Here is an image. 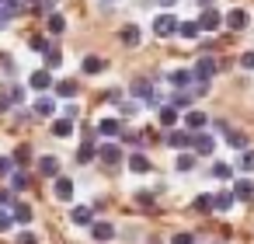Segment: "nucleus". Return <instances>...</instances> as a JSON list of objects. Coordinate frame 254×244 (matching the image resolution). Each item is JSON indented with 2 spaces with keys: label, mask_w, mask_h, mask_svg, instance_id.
<instances>
[{
  "label": "nucleus",
  "mask_w": 254,
  "mask_h": 244,
  "mask_svg": "<svg viewBox=\"0 0 254 244\" xmlns=\"http://www.w3.org/2000/svg\"><path fill=\"white\" fill-rule=\"evenodd\" d=\"M195 164H198V157H195L191 150H181V154H178V161H174V167H178V171H191Z\"/></svg>",
  "instance_id": "29"
},
{
  "label": "nucleus",
  "mask_w": 254,
  "mask_h": 244,
  "mask_svg": "<svg viewBox=\"0 0 254 244\" xmlns=\"http://www.w3.org/2000/svg\"><path fill=\"white\" fill-rule=\"evenodd\" d=\"M108 4H115V0H108Z\"/></svg>",
  "instance_id": "53"
},
{
  "label": "nucleus",
  "mask_w": 254,
  "mask_h": 244,
  "mask_svg": "<svg viewBox=\"0 0 254 244\" xmlns=\"http://www.w3.org/2000/svg\"><path fill=\"white\" fill-rule=\"evenodd\" d=\"M230 174H233V167H230V164H212V178H219V181H230Z\"/></svg>",
  "instance_id": "36"
},
{
  "label": "nucleus",
  "mask_w": 254,
  "mask_h": 244,
  "mask_svg": "<svg viewBox=\"0 0 254 244\" xmlns=\"http://www.w3.org/2000/svg\"><path fill=\"white\" fill-rule=\"evenodd\" d=\"M233 202H237V199H233V192H216V195H212V209H219V213H226Z\"/></svg>",
  "instance_id": "30"
},
{
  "label": "nucleus",
  "mask_w": 254,
  "mask_h": 244,
  "mask_svg": "<svg viewBox=\"0 0 254 244\" xmlns=\"http://www.w3.org/2000/svg\"><path fill=\"white\" fill-rule=\"evenodd\" d=\"M14 171V157H0V178H7Z\"/></svg>",
  "instance_id": "40"
},
{
  "label": "nucleus",
  "mask_w": 254,
  "mask_h": 244,
  "mask_svg": "<svg viewBox=\"0 0 254 244\" xmlns=\"http://www.w3.org/2000/svg\"><path fill=\"white\" fill-rule=\"evenodd\" d=\"M42 56H46V70H56V67H63V53H60V46H53V42H49V49H46Z\"/></svg>",
  "instance_id": "22"
},
{
  "label": "nucleus",
  "mask_w": 254,
  "mask_h": 244,
  "mask_svg": "<svg viewBox=\"0 0 254 244\" xmlns=\"http://www.w3.org/2000/svg\"><path fill=\"white\" fill-rule=\"evenodd\" d=\"M91 237L105 244V241H112V237H115V227H112L108 220H91Z\"/></svg>",
  "instance_id": "10"
},
{
  "label": "nucleus",
  "mask_w": 254,
  "mask_h": 244,
  "mask_svg": "<svg viewBox=\"0 0 254 244\" xmlns=\"http://www.w3.org/2000/svg\"><path fill=\"white\" fill-rule=\"evenodd\" d=\"M205 126H209V115H205L202 108H188V112H185V129H188V133L205 129Z\"/></svg>",
  "instance_id": "8"
},
{
  "label": "nucleus",
  "mask_w": 254,
  "mask_h": 244,
  "mask_svg": "<svg viewBox=\"0 0 254 244\" xmlns=\"http://www.w3.org/2000/svg\"><path fill=\"white\" fill-rule=\"evenodd\" d=\"M178 35L181 39H198L202 32H198V21H178Z\"/></svg>",
  "instance_id": "31"
},
{
  "label": "nucleus",
  "mask_w": 254,
  "mask_h": 244,
  "mask_svg": "<svg viewBox=\"0 0 254 244\" xmlns=\"http://www.w3.org/2000/svg\"><path fill=\"white\" fill-rule=\"evenodd\" d=\"M129 171H132V174H146V171H150V157H146V154H132V157H129Z\"/></svg>",
  "instance_id": "24"
},
{
  "label": "nucleus",
  "mask_w": 254,
  "mask_h": 244,
  "mask_svg": "<svg viewBox=\"0 0 254 244\" xmlns=\"http://www.w3.org/2000/svg\"><path fill=\"white\" fill-rule=\"evenodd\" d=\"M39 174H42V178H56V174H60V157H53V154L39 157Z\"/></svg>",
  "instance_id": "16"
},
{
  "label": "nucleus",
  "mask_w": 254,
  "mask_h": 244,
  "mask_svg": "<svg viewBox=\"0 0 254 244\" xmlns=\"http://www.w3.org/2000/svg\"><path fill=\"white\" fill-rule=\"evenodd\" d=\"M53 91H56L60 98H77V91H80V87H77L73 81H60V84H53Z\"/></svg>",
  "instance_id": "33"
},
{
  "label": "nucleus",
  "mask_w": 254,
  "mask_h": 244,
  "mask_svg": "<svg viewBox=\"0 0 254 244\" xmlns=\"http://www.w3.org/2000/svg\"><path fill=\"white\" fill-rule=\"evenodd\" d=\"M70 220H73L77 227H91V220H94V209H91V206H73V209H70Z\"/></svg>",
  "instance_id": "18"
},
{
  "label": "nucleus",
  "mask_w": 254,
  "mask_h": 244,
  "mask_svg": "<svg viewBox=\"0 0 254 244\" xmlns=\"http://www.w3.org/2000/svg\"><path fill=\"white\" fill-rule=\"evenodd\" d=\"M136 202H139V206H153V195H150V192H136Z\"/></svg>",
  "instance_id": "47"
},
{
  "label": "nucleus",
  "mask_w": 254,
  "mask_h": 244,
  "mask_svg": "<svg viewBox=\"0 0 254 244\" xmlns=\"http://www.w3.org/2000/svg\"><path fill=\"white\" fill-rule=\"evenodd\" d=\"M247 21H251V18H247V11H240V7H233V11L223 18V25H230L233 32H244V28H247Z\"/></svg>",
  "instance_id": "14"
},
{
  "label": "nucleus",
  "mask_w": 254,
  "mask_h": 244,
  "mask_svg": "<svg viewBox=\"0 0 254 244\" xmlns=\"http://www.w3.org/2000/svg\"><path fill=\"white\" fill-rule=\"evenodd\" d=\"M167 81H171V87H174V91H188V87L195 84L191 70H171V77H167Z\"/></svg>",
  "instance_id": "11"
},
{
  "label": "nucleus",
  "mask_w": 254,
  "mask_h": 244,
  "mask_svg": "<svg viewBox=\"0 0 254 244\" xmlns=\"http://www.w3.org/2000/svg\"><path fill=\"white\" fill-rule=\"evenodd\" d=\"M11 18H14L11 11H4V7H0V28H7V21H11Z\"/></svg>",
  "instance_id": "48"
},
{
  "label": "nucleus",
  "mask_w": 254,
  "mask_h": 244,
  "mask_svg": "<svg viewBox=\"0 0 254 244\" xmlns=\"http://www.w3.org/2000/svg\"><path fill=\"white\" fill-rule=\"evenodd\" d=\"M14 227V216H11V209L7 206H0V234H4V230H11Z\"/></svg>",
  "instance_id": "35"
},
{
  "label": "nucleus",
  "mask_w": 254,
  "mask_h": 244,
  "mask_svg": "<svg viewBox=\"0 0 254 244\" xmlns=\"http://www.w3.org/2000/svg\"><path fill=\"white\" fill-rule=\"evenodd\" d=\"M11 202H14V192H11V188H0V206L11 209Z\"/></svg>",
  "instance_id": "45"
},
{
  "label": "nucleus",
  "mask_w": 254,
  "mask_h": 244,
  "mask_svg": "<svg viewBox=\"0 0 254 244\" xmlns=\"http://www.w3.org/2000/svg\"><path fill=\"white\" fill-rule=\"evenodd\" d=\"M53 192H56L60 202H70V199H73V181L63 178V174H56V178H53Z\"/></svg>",
  "instance_id": "9"
},
{
  "label": "nucleus",
  "mask_w": 254,
  "mask_h": 244,
  "mask_svg": "<svg viewBox=\"0 0 254 244\" xmlns=\"http://www.w3.org/2000/svg\"><path fill=\"white\" fill-rule=\"evenodd\" d=\"M63 119H77V105H66L63 108Z\"/></svg>",
  "instance_id": "49"
},
{
  "label": "nucleus",
  "mask_w": 254,
  "mask_h": 244,
  "mask_svg": "<svg viewBox=\"0 0 254 244\" xmlns=\"http://www.w3.org/2000/svg\"><path fill=\"white\" fill-rule=\"evenodd\" d=\"M7 178H11V188H14V192H21V188H25V185H28V178H25V174H21V171H18V167H14V171H11V174H7Z\"/></svg>",
  "instance_id": "37"
},
{
  "label": "nucleus",
  "mask_w": 254,
  "mask_h": 244,
  "mask_svg": "<svg viewBox=\"0 0 254 244\" xmlns=\"http://www.w3.org/2000/svg\"><path fill=\"white\" fill-rule=\"evenodd\" d=\"M153 35H160V39L178 35V18H174V14H157V18H153Z\"/></svg>",
  "instance_id": "3"
},
{
  "label": "nucleus",
  "mask_w": 254,
  "mask_h": 244,
  "mask_svg": "<svg viewBox=\"0 0 254 244\" xmlns=\"http://www.w3.org/2000/svg\"><path fill=\"white\" fill-rule=\"evenodd\" d=\"M188 147H191V154H195V157H209V154L216 150V140H212V136H209L205 129H195V133H191V143H188Z\"/></svg>",
  "instance_id": "1"
},
{
  "label": "nucleus",
  "mask_w": 254,
  "mask_h": 244,
  "mask_svg": "<svg viewBox=\"0 0 254 244\" xmlns=\"http://www.w3.org/2000/svg\"><path fill=\"white\" fill-rule=\"evenodd\" d=\"M226 143H230L233 150H247V133H240V129H226Z\"/></svg>",
  "instance_id": "28"
},
{
  "label": "nucleus",
  "mask_w": 254,
  "mask_h": 244,
  "mask_svg": "<svg viewBox=\"0 0 254 244\" xmlns=\"http://www.w3.org/2000/svg\"><path fill=\"white\" fill-rule=\"evenodd\" d=\"M195 4H198V7H212V0H195Z\"/></svg>",
  "instance_id": "50"
},
{
  "label": "nucleus",
  "mask_w": 254,
  "mask_h": 244,
  "mask_svg": "<svg viewBox=\"0 0 254 244\" xmlns=\"http://www.w3.org/2000/svg\"><path fill=\"white\" fill-rule=\"evenodd\" d=\"M132 98H136V101H150V105H153V101H157L153 81H143V77H139V81H132Z\"/></svg>",
  "instance_id": "5"
},
{
  "label": "nucleus",
  "mask_w": 254,
  "mask_h": 244,
  "mask_svg": "<svg viewBox=\"0 0 254 244\" xmlns=\"http://www.w3.org/2000/svg\"><path fill=\"white\" fill-rule=\"evenodd\" d=\"M53 136H60V140L73 136V119H56L53 122Z\"/></svg>",
  "instance_id": "27"
},
{
  "label": "nucleus",
  "mask_w": 254,
  "mask_h": 244,
  "mask_svg": "<svg viewBox=\"0 0 254 244\" xmlns=\"http://www.w3.org/2000/svg\"><path fill=\"white\" fill-rule=\"evenodd\" d=\"M171 244H195V234L181 230V234H174V241H171Z\"/></svg>",
  "instance_id": "41"
},
{
  "label": "nucleus",
  "mask_w": 254,
  "mask_h": 244,
  "mask_svg": "<svg viewBox=\"0 0 254 244\" xmlns=\"http://www.w3.org/2000/svg\"><path fill=\"white\" fill-rule=\"evenodd\" d=\"M11 216H14V223L28 227V223H32V206H28V202H18V199H14V202H11Z\"/></svg>",
  "instance_id": "17"
},
{
  "label": "nucleus",
  "mask_w": 254,
  "mask_h": 244,
  "mask_svg": "<svg viewBox=\"0 0 254 244\" xmlns=\"http://www.w3.org/2000/svg\"><path fill=\"white\" fill-rule=\"evenodd\" d=\"M240 67H244V70H254V49H251V53H244V56H240Z\"/></svg>",
  "instance_id": "46"
},
{
  "label": "nucleus",
  "mask_w": 254,
  "mask_h": 244,
  "mask_svg": "<svg viewBox=\"0 0 254 244\" xmlns=\"http://www.w3.org/2000/svg\"><path fill=\"white\" fill-rule=\"evenodd\" d=\"M178 4V0H160V7H174Z\"/></svg>",
  "instance_id": "51"
},
{
  "label": "nucleus",
  "mask_w": 254,
  "mask_h": 244,
  "mask_svg": "<svg viewBox=\"0 0 254 244\" xmlns=\"http://www.w3.org/2000/svg\"><path fill=\"white\" fill-rule=\"evenodd\" d=\"M171 150H188V143H191V133L188 129H178V126H171V133H167V140H164Z\"/></svg>",
  "instance_id": "6"
},
{
  "label": "nucleus",
  "mask_w": 254,
  "mask_h": 244,
  "mask_svg": "<svg viewBox=\"0 0 254 244\" xmlns=\"http://www.w3.org/2000/svg\"><path fill=\"white\" fill-rule=\"evenodd\" d=\"M119 108H122V115H126V119H129V115H136V112H139V105H136V101H122V105H119Z\"/></svg>",
  "instance_id": "43"
},
{
  "label": "nucleus",
  "mask_w": 254,
  "mask_h": 244,
  "mask_svg": "<svg viewBox=\"0 0 254 244\" xmlns=\"http://www.w3.org/2000/svg\"><path fill=\"white\" fill-rule=\"evenodd\" d=\"M240 171H254V150L247 147V150H240V164H237Z\"/></svg>",
  "instance_id": "34"
},
{
  "label": "nucleus",
  "mask_w": 254,
  "mask_h": 244,
  "mask_svg": "<svg viewBox=\"0 0 254 244\" xmlns=\"http://www.w3.org/2000/svg\"><path fill=\"white\" fill-rule=\"evenodd\" d=\"M80 70H84V74H101V70H105V60H101V56H84Z\"/></svg>",
  "instance_id": "32"
},
{
  "label": "nucleus",
  "mask_w": 254,
  "mask_h": 244,
  "mask_svg": "<svg viewBox=\"0 0 254 244\" xmlns=\"http://www.w3.org/2000/svg\"><path fill=\"white\" fill-rule=\"evenodd\" d=\"M98 133H101V136H119V133H122V122L108 115V119H101V122H98Z\"/></svg>",
  "instance_id": "23"
},
{
  "label": "nucleus",
  "mask_w": 254,
  "mask_h": 244,
  "mask_svg": "<svg viewBox=\"0 0 254 244\" xmlns=\"http://www.w3.org/2000/svg\"><path fill=\"white\" fill-rule=\"evenodd\" d=\"M46 32H49V35H63V32H66V18H63V14H56V11H49Z\"/></svg>",
  "instance_id": "19"
},
{
  "label": "nucleus",
  "mask_w": 254,
  "mask_h": 244,
  "mask_svg": "<svg viewBox=\"0 0 254 244\" xmlns=\"http://www.w3.org/2000/svg\"><path fill=\"white\" fill-rule=\"evenodd\" d=\"M18 244H39V237H35L32 230H21V234H18Z\"/></svg>",
  "instance_id": "44"
},
{
  "label": "nucleus",
  "mask_w": 254,
  "mask_h": 244,
  "mask_svg": "<svg viewBox=\"0 0 254 244\" xmlns=\"http://www.w3.org/2000/svg\"><path fill=\"white\" fill-rule=\"evenodd\" d=\"M191 77L202 81V84H212V77H216V60H212V56H198V63L191 67Z\"/></svg>",
  "instance_id": "2"
},
{
  "label": "nucleus",
  "mask_w": 254,
  "mask_h": 244,
  "mask_svg": "<svg viewBox=\"0 0 254 244\" xmlns=\"http://www.w3.org/2000/svg\"><path fill=\"white\" fill-rule=\"evenodd\" d=\"M53 112H56V101L53 98H35V115L39 119H49Z\"/></svg>",
  "instance_id": "26"
},
{
  "label": "nucleus",
  "mask_w": 254,
  "mask_h": 244,
  "mask_svg": "<svg viewBox=\"0 0 254 244\" xmlns=\"http://www.w3.org/2000/svg\"><path fill=\"white\" fill-rule=\"evenodd\" d=\"M139 39H143V32H139V25H126L122 28V46H139Z\"/></svg>",
  "instance_id": "21"
},
{
  "label": "nucleus",
  "mask_w": 254,
  "mask_h": 244,
  "mask_svg": "<svg viewBox=\"0 0 254 244\" xmlns=\"http://www.w3.org/2000/svg\"><path fill=\"white\" fill-rule=\"evenodd\" d=\"M94 157H98V143H94V133H87V140H84L80 150H77V161L87 164V161H94Z\"/></svg>",
  "instance_id": "15"
},
{
  "label": "nucleus",
  "mask_w": 254,
  "mask_h": 244,
  "mask_svg": "<svg viewBox=\"0 0 254 244\" xmlns=\"http://www.w3.org/2000/svg\"><path fill=\"white\" fill-rule=\"evenodd\" d=\"M11 105H21L25 101V87H11V98H7Z\"/></svg>",
  "instance_id": "42"
},
{
  "label": "nucleus",
  "mask_w": 254,
  "mask_h": 244,
  "mask_svg": "<svg viewBox=\"0 0 254 244\" xmlns=\"http://www.w3.org/2000/svg\"><path fill=\"white\" fill-rule=\"evenodd\" d=\"M28 87H32V91H49V87H53V74H49L46 67L35 70V74L28 77Z\"/></svg>",
  "instance_id": "12"
},
{
  "label": "nucleus",
  "mask_w": 254,
  "mask_h": 244,
  "mask_svg": "<svg viewBox=\"0 0 254 244\" xmlns=\"http://www.w3.org/2000/svg\"><path fill=\"white\" fill-rule=\"evenodd\" d=\"M233 199L251 202V199H254V181H251V178H237V181H233Z\"/></svg>",
  "instance_id": "13"
},
{
  "label": "nucleus",
  "mask_w": 254,
  "mask_h": 244,
  "mask_svg": "<svg viewBox=\"0 0 254 244\" xmlns=\"http://www.w3.org/2000/svg\"><path fill=\"white\" fill-rule=\"evenodd\" d=\"M28 46H32L35 53H46V49H49V39H46V35H32V42H28Z\"/></svg>",
  "instance_id": "39"
},
{
  "label": "nucleus",
  "mask_w": 254,
  "mask_h": 244,
  "mask_svg": "<svg viewBox=\"0 0 254 244\" xmlns=\"http://www.w3.org/2000/svg\"><path fill=\"white\" fill-rule=\"evenodd\" d=\"M157 119H160V126H167V129H171V126H178V119H181V108H174V105H164Z\"/></svg>",
  "instance_id": "20"
},
{
  "label": "nucleus",
  "mask_w": 254,
  "mask_h": 244,
  "mask_svg": "<svg viewBox=\"0 0 254 244\" xmlns=\"http://www.w3.org/2000/svg\"><path fill=\"white\" fill-rule=\"evenodd\" d=\"M223 25V14L216 7H202V18H198V32H216Z\"/></svg>",
  "instance_id": "4"
},
{
  "label": "nucleus",
  "mask_w": 254,
  "mask_h": 244,
  "mask_svg": "<svg viewBox=\"0 0 254 244\" xmlns=\"http://www.w3.org/2000/svg\"><path fill=\"white\" fill-rule=\"evenodd\" d=\"M195 209H198V213H209V209H212V195H209V192H202V195L195 199Z\"/></svg>",
  "instance_id": "38"
},
{
  "label": "nucleus",
  "mask_w": 254,
  "mask_h": 244,
  "mask_svg": "<svg viewBox=\"0 0 254 244\" xmlns=\"http://www.w3.org/2000/svg\"><path fill=\"white\" fill-rule=\"evenodd\" d=\"M98 157H101V164L115 167V164H122V147L119 143H101L98 147Z\"/></svg>",
  "instance_id": "7"
},
{
  "label": "nucleus",
  "mask_w": 254,
  "mask_h": 244,
  "mask_svg": "<svg viewBox=\"0 0 254 244\" xmlns=\"http://www.w3.org/2000/svg\"><path fill=\"white\" fill-rule=\"evenodd\" d=\"M191 98H195V91H191V87H188V91H174L167 105H174V108H188V105H191Z\"/></svg>",
  "instance_id": "25"
},
{
  "label": "nucleus",
  "mask_w": 254,
  "mask_h": 244,
  "mask_svg": "<svg viewBox=\"0 0 254 244\" xmlns=\"http://www.w3.org/2000/svg\"><path fill=\"white\" fill-rule=\"evenodd\" d=\"M21 4H39V0H21Z\"/></svg>",
  "instance_id": "52"
}]
</instances>
